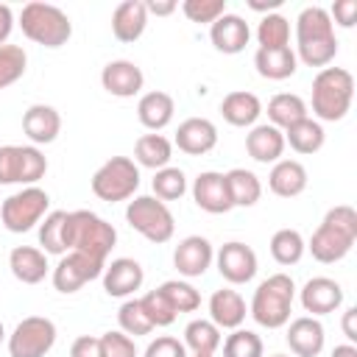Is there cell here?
<instances>
[{"label": "cell", "mask_w": 357, "mask_h": 357, "mask_svg": "<svg viewBox=\"0 0 357 357\" xmlns=\"http://www.w3.org/2000/svg\"><path fill=\"white\" fill-rule=\"evenodd\" d=\"M271 257L279 262V265H296V262H301V257H304V251H307V240L301 237V231L298 229H279V231H273V237H271Z\"/></svg>", "instance_id": "obj_35"}, {"label": "cell", "mask_w": 357, "mask_h": 357, "mask_svg": "<svg viewBox=\"0 0 357 357\" xmlns=\"http://www.w3.org/2000/svg\"><path fill=\"white\" fill-rule=\"evenodd\" d=\"M290 351L296 357H318L324 351V343H326V332H324V324L312 315H301V318H293L287 321V335H284Z\"/></svg>", "instance_id": "obj_19"}, {"label": "cell", "mask_w": 357, "mask_h": 357, "mask_svg": "<svg viewBox=\"0 0 357 357\" xmlns=\"http://www.w3.org/2000/svg\"><path fill=\"white\" fill-rule=\"evenodd\" d=\"M304 117H310V109H307L304 98H298V95H293V92H279V95H273V98L268 100V120H271V126H276L279 131L290 128L293 123H298V120H304Z\"/></svg>", "instance_id": "obj_32"}, {"label": "cell", "mask_w": 357, "mask_h": 357, "mask_svg": "<svg viewBox=\"0 0 357 357\" xmlns=\"http://www.w3.org/2000/svg\"><path fill=\"white\" fill-rule=\"evenodd\" d=\"M192 201L198 204V209H204L209 215H223V212L234 209L231 198H229L226 173H218V170L198 173L192 181Z\"/></svg>", "instance_id": "obj_16"}, {"label": "cell", "mask_w": 357, "mask_h": 357, "mask_svg": "<svg viewBox=\"0 0 357 357\" xmlns=\"http://www.w3.org/2000/svg\"><path fill=\"white\" fill-rule=\"evenodd\" d=\"M220 114L234 128H251V126H257V120L262 114V100L254 92L234 89L220 100Z\"/></svg>", "instance_id": "obj_27"}, {"label": "cell", "mask_w": 357, "mask_h": 357, "mask_svg": "<svg viewBox=\"0 0 357 357\" xmlns=\"http://www.w3.org/2000/svg\"><path fill=\"white\" fill-rule=\"evenodd\" d=\"M192 357H215V354H192Z\"/></svg>", "instance_id": "obj_57"}, {"label": "cell", "mask_w": 357, "mask_h": 357, "mask_svg": "<svg viewBox=\"0 0 357 357\" xmlns=\"http://www.w3.org/2000/svg\"><path fill=\"white\" fill-rule=\"evenodd\" d=\"M293 298H296V282L287 273H271L257 284L248 304V315L265 329H282L290 321Z\"/></svg>", "instance_id": "obj_5"}, {"label": "cell", "mask_w": 357, "mask_h": 357, "mask_svg": "<svg viewBox=\"0 0 357 357\" xmlns=\"http://www.w3.org/2000/svg\"><path fill=\"white\" fill-rule=\"evenodd\" d=\"M215 265H218V273L229 284H248L257 276V268H259L254 248L245 245V243H240V240L223 243L215 251Z\"/></svg>", "instance_id": "obj_12"}, {"label": "cell", "mask_w": 357, "mask_h": 357, "mask_svg": "<svg viewBox=\"0 0 357 357\" xmlns=\"http://www.w3.org/2000/svg\"><path fill=\"white\" fill-rule=\"evenodd\" d=\"M117 324H120V332H126L128 337H139V335H151L153 332V324L148 321V315L142 312V304L139 298H126L117 310Z\"/></svg>", "instance_id": "obj_39"}, {"label": "cell", "mask_w": 357, "mask_h": 357, "mask_svg": "<svg viewBox=\"0 0 357 357\" xmlns=\"http://www.w3.org/2000/svg\"><path fill=\"white\" fill-rule=\"evenodd\" d=\"M47 173V159L36 145H22V187H33Z\"/></svg>", "instance_id": "obj_45"}, {"label": "cell", "mask_w": 357, "mask_h": 357, "mask_svg": "<svg viewBox=\"0 0 357 357\" xmlns=\"http://www.w3.org/2000/svg\"><path fill=\"white\" fill-rule=\"evenodd\" d=\"M22 178V145L0 148V184H20Z\"/></svg>", "instance_id": "obj_46"}, {"label": "cell", "mask_w": 357, "mask_h": 357, "mask_svg": "<svg viewBox=\"0 0 357 357\" xmlns=\"http://www.w3.org/2000/svg\"><path fill=\"white\" fill-rule=\"evenodd\" d=\"M354 243H357V209L349 204H337L324 215L321 226L307 240V251L312 254V259L332 265L340 262L354 248Z\"/></svg>", "instance_id": "obj_2"}, {"label": "cell", "mask_w": 357, "mask_h": 357, "mask_svg": "<svg viewBox=\"0 0 357 357\" xmlns=\"http://www.w3.org/2000/svg\"><path fill=\"white\" fill-rule=\"evenodd\" d=\"M100 349H103V357H137V354H139L134 337H128V335L120 332V329L103 332V335H100Z\"/></svg>", "instance_id": "obj_47"}, {"label": "cell", "mask_w": 357, "mask_h": 357, "mask_svg": "<svg viewBox=\"0 0 357 357\" xmlns=\"http://www.w3.org/2000/svg\"><path fill=\"white\" fill-rule=\"evenodd\" d=\"M254 67L262 78L268 81H284L290 75H296L298 70V59L290 47H273V50H265V47H257L254 53Z\"/></svg>", "instance_id": "obj_29"}, {"label": "cell", "mask_w": 357, "mask_h": 357, "mask_svg": "<svg viewBox=\"0 0 357 357\" xmlns=\"http://www.w3.org/2000/svg\"><path fill=\"white\" fill-rule=\"evenodd\" d=\"M6 340V326H3V321H0V343Z\"/></svg>", "instance_id": "obj_56"}, {"label": "cell", "mask_w": 357, "mask_h": 357, "mask_svg": "<svg viewBox=\"0 0 357 357\" xmlns=\"http://www.w3.org/2000/svg\"><path fill=\"white\" fill-rule=\"evenodd\" d=\"M209 39L215 45L218 53H226V56H234V53H243L248 39H251V28L248 22L240 17V14H223L218 17L212 25H209Z\"/></svg>", "instance_id": "obj_20"}, {"label": "cell", "mask_w": 357, "mask_h": 357, "mask_svg": "<svg viewBox=\"0 0 357 357\" xmlns=\"http://www.w3.org/2000/svg\"><path fill=\"white\" fill-rule=\"evenodd\" d=\"M226 184H229L231 206H254L262 198V181H259V176L254 170L231 167L226 173Z\"/></svg>", "instance_id": "obj_33"}, {"label": "cell", "mask_w": 357, "mask_h": 357, "mask_svg": "<svg viewBox=\"0 0 357 357\" xmlns=\"http://www.w3.org/2000/svg\"><path fill=\"white\" fill-rule=\"evenodd\" d=\"M11 31H14V11L6 3H0V47L8 45Z\"/></svg>", "instance_id": "obj_52"}, {"label": "cell", "mask_w": 357, "mask_h": 357, "mask_svg": "<svg viewBox=\"0 0 357 357\" xmlns=\"http://www.w3.org/2000/svg\"><path fill=\"white\" fill-rule=\"evenodd\" d=\"M126 220L134 231H139L148 243H167L176 231V218L165 201L156 195H134L126 206Z\"/></svg>", "instance_id": "obj_7"}, {"label": "cell", "mask_w": 357, "mask_h": 357, "mask_svg": "<svg viewBox=\"0 0 357 357\" xmlns=\"http://www.w3.org/2000/svg\"><path fill=\"white\" fill-rule=\"evenodd\" d=\"M282 134H284V145H290L301 156L318 153L324 148V142H326V131L315 117H304V120L293 123L290 128H284Z\"/></svg>", "instance_id": "obj_31"}, {"label": "cell", "mask_w": 357, "mask_h": 357, "mask_svg": "<svg viewBox=\"0 0 357 357\" xmlns=\"http://www.w3.org/2000/svg\"><path fill=\"white\" fill-rule=\"evenodd\" d=\"M173 145L187 156H204L218 145V126L206 117H187L178 123Z\"/></svg>", "instance_id": "obj_17"}, {"label": "cell", "mask_w": 357, "mask_h": 357, "mask_svg": "<svg viewBox=\"0 0 357 357\" xmlns=\"http://www.w3.org/2000/svg\"><path fill=\"white\" fill-rule=\"evenodd\" d=\"M340 329H343V335H346V343H354V346H357V307H346V310H343Z\"/></svg>", "instance_id": "obj_51"}, {"label": "cell", "mask_w": 357, "mask_h": 357, "mask_svg": "<svg viewBox=\"0 0 357 357\" xmlns=\"http://www.w3.org/2000/svg\"><path fill=\"white\" fill-rule=\"evenodd\" d=\"M245 151L259 165H273L284 153V134L271 123H257L245 134Z\"/></svg>", "instance_id": "obj_22"}, {"label": "cell", "mask_w": 357, "mask_h": 357, "mask_svg": "<svg viewBox=\"0 0 357 357\" xmlns=\"http://www.w3.org/2000/svg\"><path fill=\"white\" fill-rule=\"evenodd\" d=\"M142 357H187V346L173 335H159L145 346Z\"/></svg>", "instance_id": "obj_48"}, {"label": "cell", "mask_w": 357, "mask_h": 357, "mask_svg": "<svg viewBox=\"0 0 357 357\" xmlns=\"http://www.w3.org/2000/svg\"><path fill=\"white\" fill-rule=\"evenodd\" d=\"M70 357H103L100 337H92V335H81V337H75L73 346H70Z\"/></svg>", "instance_id": "obj_50"}, {"label": "cell", "mask_w": 357, "mask_h": 357, "mask_svg": "<svg viewBox=\"0 0 357 357\" xmlns=\"http://www.w3.org/2000/svg\"><path fill=\"white\" fill-rule=\"evenodd\" d=\"M212 262H215V248H212V243H209L206 237H201V234L184 237V240L176 245V251H173V265H176V271H178L184 279H198V276H204V273L212 268Z\"/></svg>", "instance_id": "obj_13"}, {"label": "cell", "mask_w": 357, "mask_h": 357, "mask_svg": "<svg viewBox=\"0 0 357 357\" xmlns=\"http://www.w3.org/2000/svg\"><path fill=\"white\" fill-rule=\"evenodd\" d=\"M22 131L31 145H50L61 131V114L47 103H33L22 114Z\"/></svg>", "instance_id": "obj_21"}, {"label": "cell", "mask_w": 357, "mask_h": 357, "mask_svg": "<svg viewBox=\"0 0 357 357\" xmlns=\"http://www.w3.org/2000/svg\"><path fill=\"white\" fill-rule=\"evenodd\" d=\"M271 357H287V354H271Z\"/></svg>", "instance_id": "obj_58"}, {"label": "cell", "mask_w": 357, "mask_h": 357, "mask_svg": "<svg viewBox=\"0 0 357 357\" xmlns=\"http://www.w3.org/2000/svg\"><path fill=\"white\" fill-rule=\"evenodd\" d=\"M145 8H148V14L167 17V14H173V11L178 8V3H176V0H148V3H145Z\"/></svg>", "instance_id": "obj_53"}, {"label": "cell", "mask_w": 357, "mask_h": 357, "mask_svg": "<svg viewBox=\"0 0 357 357\" xmlns=\"http://www.w3.org/2000/svg\"><path fill=\"white\" fill-rule=\"evenodd\" d=\"M151 187H153V195H156L159 201H165V204H167V201H178V198L187 192V176H184L181 167L167 165V167H162V170L153 173Z\"/></svg>", "instance_id": "obj_38"}, {"label": "cell", "mask_w": 357, "mask_h": 357, "mask_svg": "<svg viewBox=\"0 0 357 357\" xmlns=\"http://www.w3.org/2000/svg\"><path fill=\"white\" fill-rule=\"evenodd\" d=\"M100 86L114 98H134L145 86V75L134 61L114 59L100 70Z\"/></svg>", "instance_id": "obj_18"}, {"label": "cell", "mask_w": 357, "mask_h": 357, "mask_svg": "<svg viewBox=\"0 0 357 357\" xmlns=\"http://www.w3.org/2000/svg\"><path fill=\"white\" fill-rule=\"evenodd\" d=\"M148 28V8L145 0H123L112 14V33L117 42H137Z\"/></svg>", "instance_id": "obj_24"}, {"label": "cell", "mask_w": 357, "mask_h": 357, "mask_svg": "<svg viewBox=\"0 0 357 357\" xmlns=\"http://www.w3.org/2000/svg\"><path fill=\"white\" fill-rule=\"evenodd\" d=\"M173 159V142L165 137V134H142L137 142H134V162L137 167H151L153 173L167 167Z\"/></svg>", "instance_id": "obj_30"}, {"label": "cell", "mask_w": 357, "mask_h": 357, "mask_svg": "<svg viewBox=\"0 0 357 357\" xmlns=\"http://www.w3.org/2000/svg\"><path fill=\"white\" fill-rule=\"evenodd\" d=\"M296 59L307 67H329L337 56V36L324 6H307L296 17Z\"/></svg>", "instance_id": "obj_1"}, {"label": "cell", "mask_w": 357, "mask_h": 357, "mask_svg": "<svg viewBox=\"0 0 357 357\" xmlns=\"http://www.w3.org/2000/svg\"><path fill=\"white\" fill-rule=\"evenodd\" d=\"M89 187H92L95 198H100L106 204L128 201L139 190V167L128 156H112L95 170Z\"/></svg>", "instance_id": "obj_8"}, {"label": "cell", "mask_w": 357, "mask_h": 357, "mask_svg": "<svg viewBox=\"0 0 357 357\" xmlns=\"http://www.w3.org/2000/svg\"><path fill=\"white\" fill-rule=\"evenodd\" d=\"M139 304H142V312L148 315V321L153 324V329L156 326H170L178 318V312L173 310V304L167 301V296L159 287L156 290H148L145 296H139Z\"/></svg>", "instance_id": "obj_42"}, {"label": "cell", "mask_w": 357, "mask_h": 357, "mask_svg": "<svg viewBox=\"0 0 357 357\" xmlns=\"http://www.w3.org/2000/svg\"><path fill=\"white\" fill-rule=\"evenodd\" d=\"M332 357H357V346L354 343H340L332 349Z\"/></svg>", "instance_id": "obj_55"}, {"label": "cell", "mask_w": 357, "mask_h": 357, "mask_svg": "<svg viewBox=\"0 0 357 357\" xmlns=\"http://www.w3.org/2000/svg\"><path fill=\"white\" fill-rule=\"evenodd\" d=\"M64 223H67V212L64 209H53V212H47L42 218V223H39V245H42L45 254H56V257L67 254Z\"/></svg>", "instance_id": "obj_36"}, {"label": "cell", "mask_w": 357, "mask_h": 357, "mask_svg": "<svg viewBox=\"0 0 357 357\" xmlns=\"http://www.w3.org/2000/svg\"><path fill=\"white\" fill-rule=\"evenodd\" d=\"M245 315H248V307H245V298L237 290L220 287L209 296V321L218 329H240Z\"/></svg>", "instance_id": "obj_23"}, {"label": "cell", "mask_w": 357, "mask_h": 357, "mask_svg": "<svg viewBox=\"0 0 357 357\" xmlns=\"http://www.w3.org/2000/svg\"><path fill=\"white\" fill-rule=\"evenodd\" d=\"M8 268H11L14 279L22 282V284H39L47 276V271H50L47 254L42 248H36V245H17V248H11Z\"/></svg>", "instance_id": "obj_26"}, {"label": "cell", "mask_w": 357, "mask_h": 357, "mask_svg": "<svg viewBox=\"0 0 357 357\" xmlns=\"http://www.w3.org/2000/svg\"><path fill=\"white\" fill-rule=\"evenodd\" d=\"M257 42L265 50L273 47H290V20L282 14H265L257 25Z\"/></svg>", "instance_id": "obj_37"}, {"label": "cell", "mask_w": 357, "mask_h": 357, "mask_svg": "<svg viewBox=\"0 0 357 357\" xmlns=\"http://www.w3.org/2000/svg\"><path fill=\"white\" fill-rule=\"evenodd\" d=\"M20 28H22V33L31 42H36L42 47H61L73 36L70 17L59 6L42 3V0H33V3H25L22 6V11H20Z\"/></svg>", "instance_id": "obj_6"}, {"label": "cell", "mask_w": 357, "mask_h": 357, "mask_svg": "<svg viewBox=\"0 0 357 357\" xmlns=\"http://www.w3.org/2000/svg\"><path fill=\"white\" fill-rule=\"evenodd\" d=\"M284 0H248V8L251 11H259V14H273Z\"/></svg>", "instance_id": "obj_54"}, {"label": "cell", "mask_w": 357, "mask_h": 357, "mask_svg": "<svg viewBox=\"0 0 357 357\" xmlns=\"http://www.w3.org/2000/svg\"><path fill=\"white\" fill-rule=\"evenodd\" d=\"M159 290L167 296L176 312H195L201 307V293L184 279H167L165 284H159Z\"/></svg>", "instance_id": "obj_41"}, {"label": "cell", "mask_w": 357, "mask_h": 357, "mask_svg": "<svg viewBox=\"0 0 357 357\" xmlns=\"http://www.w3.org/2000/svg\"><path fill=\"white\" fill-rule=\"evenodd\" d=\"M326 11H329L332 25L354 28V22H357V0H335V6Z\"/></svg>", "instance_id": "obj_49"}, {"label": "cell", "mask_w": 357, "mask_h": 357, "mask_svg": "<svg viewBox=\"0 0 357 357\" xmlns=\"http://www.w3.org/2000/svg\"><path fill=\"white\" fill-rule=\"evenodd\" d=\"M181 11L190 22L198 25H212L218 17L226 14V0H184Z\"/></svg>", "instance_id": "obj_44"}, {"label": "cell", "mask_w": 357, "mask_h": 357, "mask_svg": "<svg viewBox=\"0 0 357 357\" xmlns=\"http://www.w3.org/2000/svg\"><path fill=\"white\" fill-rule=\"evenodd\" d=\"M56 324L45 315L22 318L14 332L8 335V354L11 357H45L56 343Z\"/></svg>", "instance_id": "obj_10"}, {"label": "cell", "mask_w": 357, "mask_h": 357, "mask_svg": "<svg viewBox=\"0 0 357 357\" xmlns=\"http://www.w3.org/2000/svg\"><path fill=\"white\" fill-rule=\"evenodd\" d=\"M298 298H301L304 312H310L312 318H321V315H329V312L340 310L343 287H340V282H335L329 276H312L298 290Z\"/></svg>", "instance_id": "obj_14"}, {"label": "cell", "mask_w": 357, "mask_h": 357, "mask_svg": "<svg viewBox=\"0 0 357 357\" xmlns=\"http://www.w3.org/2000/svg\"><path fill=\"white\" fill-rule=\"evenodd\" d=\"M50 206V195L42 187H22L20 192H11L3 204H0V220L11 234H22L31 231L36 223H42V218L47 215Z\"/></svg>", "instance_id": "obj_9"}, {"label": "cell", "mask_w": 357, "mask_h": 357, "mask_svg": "<svg viewBox=\"0 0 357 357\" xmlns=\"http://www.w3.org/2000/svg\"><path fill=\"white\" fill-rule=\"evenodd\" d=\"M100 279H103V290H106L109 296H114V298H131V296L142 287L145 271H142V265H139L137 259H131V257H117V259H112V262L103 268Z\"/></svg>", "instance_id": "obj_15"}, {"label": "cell", "mask_w": 357, "mask_h": 357, "mask_svg": "<svg viewBox=\"0 0 357 357\" xmlns=\"http://www.w3.org/2000/svg\"><path fill=\"white\" fill-rule=\"evenodd\" d=\"M28 67V56L20 45H3L0 47V89L17 84L25 75Z\"/></svg>", "instance_id": "obj_43"}, {"label": "cell", "mask_w": 357, "mask_h": 357, "mask_svg": "<svg viewBox=\"0 0 357 357\" xmlns=\"http://www.w3.org/2000/svg\"><path fill=\"white\" fill-rule=\"evenodd\" d=\"M64 243H67V251H78V254L106 262V257L112 254L117 243V231L100 215L89 209H75V212H67Z\"/></svg>", "instance_id": "obj_4"}, {"label": "cell", "mask_w": 357, "mask_h": 357, "mask_svg": "<svg viewBox=\"0 0 357 357\" xmlns=\"http://www.w3.org/2000/svg\"><path fill=\"white\" fill-rule=\"evenodd\" d=\"M265 346L262 337L251 329H231V335H226L223 340V357H262Z\"/></svg>", "instance_id": "obj_40"}, {"label": "cell", "mask_w": 357, "mask_h": 357, "mask_svg": "<svg viewBox=\"0 0 357 357\" xmlns=\"http://www.w3.org/2000/svg\"><path fill=\"white\" fill-rule=\"evenodd\" d=\"M103 268H106V262L92 259V257H86V254H78V251H70V254H64V257L56 262L50 279H53V287H56L59 293L70 296V293H78L86 282L98 279V276L103 273Z\"/></svg>", "instance_id": "obj_11"}, {"label": "cell", "mask_w": 357, "mask_h": 357, "mask_svg": "<svg viewBox=\"0 0 357 357\" xmlns=\"http://www.w3.org/2000/svg\"><path fill=\"white\" fill-rule=\"evenodd\" d=\"M173 114H176V100H173V95H167L162 89L145 92L137 100V117H139V123L148 131H156L159 134L165 126L173 123Z\"/></svg>", "instance_id": "obj_28"}, {"label": "cell", "mask_w": 357, "mask_h": 357, "mask_svg": "<svg viewBox=\"0 0 357 357\" xmlns=\"http://www.w3.org/2000/svg\"><path fill=\"white\" fill-rule=\"evenodd\" d=\"M354 100V75L346 67H324L312 78V114L318 123H337Z\"/></svg>", "instance_id": "obj_3"}, {"label": "cell", "mask_w": 357, "mask_h": 357, "mask_svg": "<svg viewBox=\"0 0 357 357\" xmlns=\"http://www.w3.org/2000/svg\"><path fill=\"white\" fill-rule=\"evenodd\" d=\"M192 354H215L223 343L220 329L209 318H195L184 326V340H181Z\"/></svg>", "instance_id": "obj_34"}, {"label": "cell", "mask_w": 357, "mask_h": 357, "mask_svg": "<svg viewBox=\"0 0 357 357\" xmlns=\"http://www.w3.org/2000/svg\"><path fill=\"white\" fill-rule=\"evenodd\" d=\"M307 167L298 159H279L268 173V190L279 198H296L307 190Z\"/></svg>", "instance_id": "obj_25"}]
</instances>
